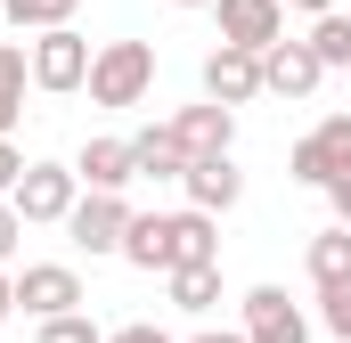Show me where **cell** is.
<instances>
[{"mask_svg":"<svg viewBox=\"0 0 351 343\" xmlns=\"http://www.w3.org/2000/svg\"><path fill=\"white\" fill-rule=\"evenodd\" d=\"M123 261L131 270H204L221 261V237H213V213H139L131 237H123Z\"/></svg>","mask_w":351,"mask_h":343,"instance_id":"obj_1","label":"cell"},{"mask_svg":"<svg viewBox=\"0 0 351 343\" xmlns=\"http://www.w3.org/2000/svg\"><path fill=\"white\" fill-rule=\"evenodd\" d=\"M156 90V49L147 41H106L90 66V106H139Z\"/></svg>","mask_w":351,"mask_h":343,"instance_id":"obj_2","label":"cell"},{"mask_svg":"<svg viewBox=\"0 0 351 343\" xmlns=\"http://www.w3.org/2000/svg\"><path fill=\"white\" fill-rule=\"evenodd\" d=\"M16 221L33 229V221H74V204H82V180H74V164H25V180H16Z\"/></svg>","mask_w":351,"mask_h":343,"instance_id":"obj_3","label":"cell"},{"mask_svg":"<svg viewBox=\"0 0 351 343\" xmlns=\"http://www.w3.org/2000/svg\"><path fill=\"white\" fill-rule=\"evenodd\" d=\"M286 172L302 180V188H335L351 172V115H327L311 139H294V156H286Z\"/></svg>","mask_w":351,"mask_h":343,"instance_id":"obj_4","label":"cell"},{"mask_svg":"<svg viewBox=\"0 0 351 343\" xmlns=\"http://www.w3.org/2000/svg\"><path fill=\"white\" fill-rule=\"evenodd\" d=\"M90 66H98V49H90L74 25H58V33L33 41V82H41V90H82Z\"/></svg>","mask_w":351,"mask_h":343,"instance_id":"obj_5","label":"cell"},{"mask_svg":"<svg viewBox=\"0 0 351 343\" xmlns=\"http://www.w3.org/2000/svg\"><path fill=\"white\" fill-rule=\"evenodd\" d=\"M213 16H221V41L229 49H254L262 58V49L286 41V8L278 0H213Z\"/></svg>","mask_w":351,"mask_h":343,"instance_id":"obj_6","label":"cell"},{"mask_svg":"<svg viewBox=\"0 0 351 343\" xmlns=\"http://www.w3.org/2000/svg\"><path fill=\"white\" fill-rule=\"evenodd\" d=\"M245 343H311V319L286 286H254L245 294Z\"/></svg>","mask_w":351,"mask_h":343,"instance_id":"obj_7","label":"cell"},{"mask_svg":"<svg viewBox=\"0 0 351 343\" xmlns=\"http://www.w3.org/2000/svg\"><path fill=\"white\" fill-rule=\"evenodd\" d=\"M204 98H213V106H229V115H237V106H254V98H262V58L221 41V49L204 58Z\"/></svg>","mask_w":351,"mask_h":343,"instance_id":"obj_8","label":"cell"},{"mask_svg":"<svg viewBox=\"0 0 351 343\" xmlns=\"http://www.w3.org/2000/svg\"><path fill=\"white\" fill-rule=\"evenodd\" d=\"M131 221H139V213H131L123 196H82V204H74V221H66V237H74L82 254H123Z\"/></svg>","mask_w":351,"mask_h":343,"instance_id":"obj_9","label":"cell"},{"mask_svg":"<svg viewBox=\"0 0 351 343\" xmlns=\"http://www.w3.org/2000/svg\"><path fill=\"white\" fill-rule=\"evenodd\" d=\"M319 82H327V66L311 58V41L286 33L278 49H262V90H269V98H311Z\"/></svg>","mask_w":351,"mask_h":343,"instance_id":"obj_10","label":"cell"},{"mask_svg":"<svg viewBox=\"0 0 351 343\" xmlns=\"http://www.w3.org/2000/svg\"><path fill=\"white\" fill-rule=\"evenodd\" d=\"M16 303H25L33 319H66V311H82V278H74L66 261H33V270L16 278Z\"/></svg>","mask_w":351,"mask_h":343,"instance_id":"obj_11","label":"cell"},{"mask_svg":"<svg viewBox=\"0 0 351 343\" xmlns=\"http://www.w3.org/2000/svg\"><path fill=\"white\" fill-rule=\"evenodd\" d=\"M172 139L188 147V164H204V156H229V139H237V115H229V106H213V98H204V106H180V115H172Z\"/></svg>","mask_w":351,"mask_h":343,"instance_id":"obj_12","label":"cell"},{"mask_svg":"<svg viewBox=\"0 0 351 343\" xmlns=\"http://www.w3.org/2000/svg\"><path fill=\"white\" fill-rule=\"evenodd\" d=\"M245 196V172L229 164V156H204V164H188V213H229Z\"/></svg>","mask_w":351,"mask_h":343,"instance_id":"obj_13","label":"cell"},{"mask_svg":"<svg viewBox=\"0 0 351 343\" xmlns=\"http://www.w3.org/2000/svg\"><path fill=\"white\" fill-rule=\"evenodd\" d=\"M74 180H82L90 196H123V180H131V139H90L82 156H74Z\"/></svg>","mask_w":351,"mask_h":343,"instance_id":"obj_14","label":"cell"},{"mask_svg":"<svg viewBox=\"0 0 351 343\" xmlns=\"http://www.w3.org/2000/svg\"><path fill=\"white\" fill-rule=\"evenodd\" d=\"M131 180H188V147L172 139V123L131 139Z\"/></svg>","mask_w":351,"mask_h":343,"instance_id":"obj_15","label":"cell"},{"mask_svg":"<svg viewBox=\"0 0 351 343\" xmlns=\"http://www.w3.org/2000/svg\"><path fill=\"white\" fill-rule=\"evenodd\" d=\"M25 82H33V58H25L16 41H0V139H8L16 115H25Z\"/></svg>","mask_w":351,"mask_h":343,"instance_id":"obj_16","label":"cell"},{"mask_svg":"<svg viewBox=\"0 0 351 343\" xmlns=\"http://www.w3.org/2000/svg\"><path fill=\"white\" fill-rule=\"evenodd\" d=\"M311 278H319V294H327V286H351V229L311 237Z\"/></svg>","mask_w":351,"mask_h":343,"instance_id":"obj_17","label":"cell"},{"mask_svg":"<svg viewBox=\"0 0 351 343\" xmlns=\"http://www.w3.org/2000/svg\"><path fill=\"white\" fill-rule=\"evenodd\" d=\"M74 8H82V0H0V16L25 25V33H58V25H74Z\"/></svg>","mask_w":351,"mask_h":343,"instance_id":"obj_18","label":"cell"},{"mask_svg":"<svg viewBox=\"0 0 351 343\" xmlns=\"http://www.w3.org/2000/svg\"><path fill=\"white\" fill-rule=\"evenodd\" d=\"M172 303H180V311H213V303H221V261H204V270H172Z\"/></svg>","mask_w":351,"mask_h":343,"instance_id":"obj_19","label":"cell"},{"mask_svg":"<svg viewBox=\"0 0 351 343\" xmlns=\"http://www.w3.org/2000/svg\"><path fill=\"white\" fill-rule=\"evenodd\" d=\"M311 58H319L327 74H335V66H351V16H343V8L311 25Z\"/></svg>","mask_w":351,"mask_h":343,"instance_id":"obj_20","label":"cell"},{"mask_svg":"<svg viewBox=\"0 0 351 343\" xmlns=\"http://www.w3.org/2000/svg\"><path fill=\"white\" fill-rule=\"evenodd\" d=\"M319 327L335 343H351V286H327V294H319Z\"/></svg>","mask_w":351,"mask_h":343,"instance_id":"obj_21","label":"cell"},{"mask_svg":"<svg viewBox=\"0 0 351 343\" xmlns=\"http://www.w3.org/2000/svg\"><path fill=\"white\" fill-rule=\"evenodd\" d=\"M41 343H106V335L90 327L82 311H66V319H41Z\"/></svg>","mask_w":351,"mask_h":343,"instance_id":"obj_22","label":"cell"},{"mask_svg":"<svg viewBox=\"0 0 351 343\" xmlns=\"http://www.w3.org/2000/svg\"><path fill=\"white\" fill-rule=\"evenodd\" d=\"M16 180H25V156H16V139H0V204L16 196Z\"/></svg>","mask_w":351,"mask_h":343,"instance_id":"obj_23","label":"cell"},{"mask_svg":"<svg viewBox=\"0 0 351 343\" xmlns=\"http://www.w3.org/2000/svg\"><path fill=\"white\" fill-rule=\"evenodd\" d=\"M106 343H172V335H164L156 319H131V327H114V335H106Z\"/></svg>","mask_w":351,"mask_h":343,"instance_id":"obj_24","label":"cell"},{"mask_svg":"<svg viewBox=\"0 0 351 343\" xmlns=\"http://www.w3.org/2000/svg\"><path fill=\"white\" fill-rule=\"evenodd\" d=\"M16 237H25V221H16V204H0V261L16 254Z\"/></svg>","mask_w":351,"mask_h":343,"instance_id":"obj_25","label":"cell"},{"mask_svg":"<svg viewBox=\"0 0 351 343\" xmlns=\"http://www.w3.org/2000/svg\"><path fill=\"white\" fill-rule=\"evenodd\" d=\"M327 204H335V229H351V172L335 180V188H327Z\"/></svg>","mask_w":351,"mask_h":343,"instance_id":"obj_26","label":"cell"},{"mask_svg":"<svg viewBox=\"0 0 351 343\" xmlns=\"http://www.w3.org/2000/svg\"><path fill=\"white\" fill-rule=\"evenodd\" d=\"M278 8H311V16H335V0H278Z\"/></svg>","mask_w":351,"mask_h":343,"instance_id":"obj_27","label":"cell"},{"mask_svg":"<svg viewBox=\"0 0 351 343\" xmlns=\"http://www.w3.org/2000/svg\"><path fill=\"white\" fill-rule=\"evenodd\" d=\"M8 311H16V278H0V327H8Z\"/></svg>","mask_w":351,"mask_h":343,"instance_id":"obj_28","label":"cell"},{"mask_svg":"<svg viewBox=\"0 0 351 343\" xmlns=\"http://www.w3.org/2000/svg\"><path fill=\"white\" fill-rule=\"evenodd\" d=\"M188 343H245V335H221V327H204V335H188Z\"/></svg>","mask_w":351,"mask_h":343,"instance_id":"obj_29","label":"cell"},{"mask_svg":"<svg viewBox=\"0 0 351 343\" xmlns=\"http://www.w3.org/2000/svg\"><path fill=\"white\" fill-rule=\"evenodd\" d=\"M172 8H213V0H172Z\"/></svg>","mask_w":351,"mask_h":343,"instance_id":"obj_30","label":"cell"},{"mask_svg":"<svg viewBox=\"0 0 351 343\" xmlns=\"http://www.w3.org/2000/svg\"><path fill=\"white\" fill-rule=\"evenodd\" d=\"M343 74H351V66H343Z\"/></svg>","mask_w":351,"mask_h":343,"instance_id":"obj_31","label":"cell"}]
</instances>
